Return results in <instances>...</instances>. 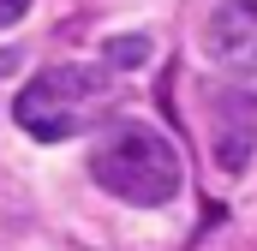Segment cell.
Masks as SVG:
<instances>
[{"label":"cell","mask_w":257,"mask_h":251,"mask_svg":"<svg viewBox=\"0 0 257 251\" xmlns=\"http://www.w3.org/2000/svg\"><path fill=\"white\" fill-rule=\"evenodd\" d=\"M90 174L96 186L126 197L138 209H156V203H174L180 180H186V162L174 150V138H162L156 126H108L90 150Z\"/></svg>","instance_id":"1"},{"label":"cell","mask_w":257,"mask_h":251,"mask_svg":"<svg viewBox=\"0 0 257 251\" xmlns=\"http://www.w3.org/2000/svg\"><path fill=\"white\" fill-rule=\"evenodd\" d=\"M203 48L227 72H257V0H221L203 24Z\"/></svg>","instance_id":"3"},{"label":"cell","mask_w":257,"mask_h":251,"mask_svg":"<svg viewBox=\"0 0 257 251\" xmlns=\"http://www.w3.org/2000/svg\"><path fill=\"white\" fill-rule=\"evenodd\" d=\"M102 54H108V66H138V60H150V42H144V36H120V42H108Z\"/></svg>","instance_id":"5"},{"label":"cell","mask_w":257,"mask_h":251,"mask_svg":"<svg viewBox=\"0 0 257 251\" xmlns=\"http://www.w3.org/2000/svg\"><path fill=\"white\" fill-rule=\"evenodd\" d=\"M24 12H30V0H0V30H6V24H18Z\"/></svg>","instance_id":"6"},{"label":"cell","mask_w":257,"mask_h":251,"mask_svg":"<svg viewBox=\"0 0 257 251\" xmlns=\"http://www.w3.org/2000/svg\"><path fill=\"white\" fill-rule=\"evenodd\" d=\"M215 114H221V126H215V156H221L227 174H239L245 168V150H251V138H257V102L251 96H221Z\"/></svg>","instance_id":"4"},{"label":"cell","mask_w":257,"mask_h":251,"mask_svg":"<svg viewBox=\"0 0 257 251\" xmlns=\"http://www.w3.org/2000/svg\"><path fill=\"white\" fill-rule=\"evenodd\" d=\"M102 96H108V84L90 78L84 66H48L18 90V126L36 144H60L102 114Z\"/></svg>","instance_id":"2"}]
</instances>
